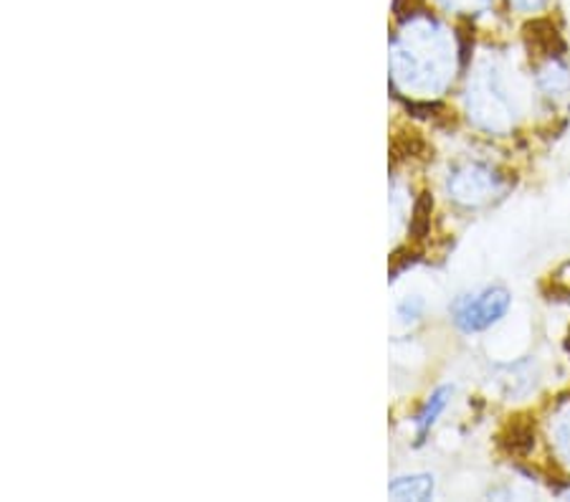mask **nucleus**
Masks as SVG:
<instances>
[{"instance_id": "obj_12", "label": "nucleus", "mask_w": 570, "mask_h": 502, "mask_svg": "<svg viewBox=\"0 0 570 502\" xmlns=\"http://www.w3.org/2000/svg\"><path fill=\"white\" fill-rule=\"evenodd\" d=\"M449 11H459V13H476V11H484L487 6L492 3V0H441Z\"/></svg>"}, {"instance_id": "obj_13", "label": "nucleus", "mask_w": 570, "mask_h": 502, "mask_svg": "<svg viewBox=\"0 0 570 502\" xmlns=\"http://www.w3.org/2000/svg\"><path fill=\"white\" fill-rule=\"evenodd\" d=\"M546 3H548V0H512V6L518 8V11H525V13L540 11V8Z\"/></svg>"}, {"instance_id": "obj_4", "label": "nucleus", "mask_w": 570, "mask_h": 502, "mask_svg": "<svg viewBox=\"0 0 570 502\" xmlns=\"http://www.w3.org/2000/svg\"><path fill=\"white\" fill-rule=\"evenodd\" d=\"M449 196L466 208H480L502 194V178L498 170L482 163H464L449 176Z\"/></svg>"}, {"instance_id": "obj_3", "label": "nucleus", "mask_w": 570, "mask_h": 502, "mask_svg": "<svg viewBox=\"0 0 570 502\" xmlns=\"http://www.w3.org/2000/svg\"><path fill=\"white\" fill-rule=\"evenodd\" d=\"M512 305L510 289L500 285L484 287L482 292H474V295L459 297L452 309L454 325L462 333H482L490 331L492 325H498L500 319L508 315Z\"/></svg>"}, {"instance_id": "obj_7", "label": "nucleus", "mask_w": 570, "mask_h": 502, "mask_svg": "<svg viewBox=\"0 0 570 502\" xmlns=\"http://www.w3.org/2000/svg\"><path fill=\"white\" fill-rule=\"evenodd\" d=\"M452 396H454V388L452 386H439L434 394L426 398L424 409H421L419 416H416V436H419V442H424L426 434L436 426L439 416L444 414L446 406H449V401H452Z\"/></svg>"}, {"instance_id": "obj_8", "label": "nucleus", "mask_w": 570, "mask_h": 502, "mask_svg": "<svg viewBox=\"0 0 570 502\" xmlns=\"http://www.w3.org/2000/svg\"><path fill=\"white\" fill-rule=\"evenodd\" d=\"M538 81L550 99H563L570 95V69L560 59H548L546 67L540 69Z\"/></svg>"}, {"instance_id": "obj_11", "label": "nucleus", "mask_w": 570, "mask_h": 502, "mask_svg": "<svg viewBox=\"0 0 570 502\" xmlns=\"http://www.w3.org/2000/svg\"><path fill=\"white\" fill-rule=\"evenodd\" d=\"M421 315H424V299L411 297V299H403L399 305V317L403 323H416Z\"/></svg>"}, {"instance_id": "obj_1", "label": "nucleus", "mask_w": 570, "mask_h": 502, "mask_svg": "<svg viewBox=\"0 0 570 502\" xmlns=\"http://www.w3.org/2000/svg\"><path fill=\"white\" fill-rule=\"evenodd\" d=\"M391 69L395 85L416 95H439L456 69L454 33L429 16H413L393 41Z\"/></svg>"}, {"instance_id": "obj_2", "label": "nucleus", "mask_w": 570, "mask_h": 502, "mask_svg": "<svg viewBox=\"0 0 570 502\" xmlns=\"http://www.w3.org/2000/svg\"><path fill=\"white\" fill-rule=\"evenodd\" d=\"M469 117L490 132H504L514 125V95L498 63H482L469 79Z\"/></svg>"}, {"instance_id": "obj_5", "label": "nucleus", "mask_w": 570, "mask_h": 502, "mask_svg": "<svg viewBox=\"0 0 570 502\" xmlns=\"http://www.w3.org/2000/svg\"><path fill=\"white\" fill-rule=\"evenodd\" d=\"M434 490H436L434 474L419 472V474H403V478H395L389 485V495L393 500L424 502L434 498Z\"/></svg>"}, {"instance_id": "obj_6", "label": "nucleus", "mask_w": 570, "mask_h": 502, "mask_svg": "<svg viewBox=\"0 0 570 502\" xmlns=\"http://www.w3.org/2000/svg\"><path fill=\"white\" fill-rule=\"evenodd\" d=\"M525 39L530 51L540 53V57L548 59H560V53L566 51V43L560 39L558 29L550 21H535L525 29Z\"/></svg>"}, {"instance_id": "obj_9", "label": "nucleus", "mask_w": 570, "mask_h": 502, "mask_svg": "<svg viewBox=\"0 0 570 502\" xmlns=\"http://www.w3.org/2000/svg\"><path fill=\"white\" fill-rule=\"evenodd\" d=\"M502 446L512 454H528L535 446V429L530 422L510 424L508 434H502Z\"/></svg>"}, {"instance_id": "obj_10", "label": "nucleus", "mask_w": 570, "mask_h": 502, "mask_svg": "<svg viewBox=\"0 0 570 502\" xmlns=\"http://www.w3.org/2000/svg\"><path fill=\"white\" fill-rule=\"evenodd\" d=\"M553 436H556V446H558L560 456H563V460L570 464V409L556 422Z\"/></svg>"}]
</instances>
